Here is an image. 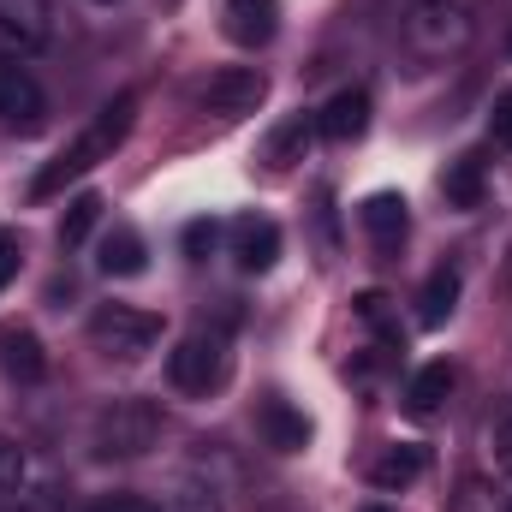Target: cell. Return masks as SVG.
I'll return each instance as SVG.
<instances>
[{"mask_svg":"<svg viewBox=\"0 0 512 512\" xmlns=\"http://www.w3.org/2000/svg\"><path fill=\"white\" fill-rule=\"evenodd\" d=\"M96 6H114V0H96Z\"/></svg>","mask_w":512,"mask_h":512,"instance_id":"29","label":"cell"},{"mask_svg":"<svg viewBox=\"0 0 512 512\" xmlns=\"http://www.w3.org/2000/svg\"><path fill=\"white\" fill-rule=\"evenodd\" d=\"M453 304H459V268H435L423 280V292H417V322L423 328H441L453 316Z\"/></svg>","mask_w":512,"mask_h":512,"instance_id":"16","label":"cell"},{"mask_svg":"<svg viewBox=\"0 0 512 512\" xmlns=\"http://www.w3.org/2000/svg\"><path fill=\"white\" fill-rule=\"evenodd\" d=\"M358 221H364V233H370L376 251H399V245H405V227H411L405 197H393V191H376V197L358 209Z\"/></svg>","mask_w":512,"mask_h":512,"instance_id":"12","label":"cell"},{"mask_svg":"<svg viewBox=\"0 0 512 512\" xmlns=\"http://www.w3.org/2000/svg\"><path fill=\"white\" fill-rule=\"evenodd\" d=\"M227 370H233V352H227V334H215V328L185 334L173 346V358H167V382L179 393H197V399L227 382Z\"/></svg>","mask_w":512,"mask_h":512,"instance_id":"3","label":"cell"},{"mask_svg":"<svg viewBox=\"0 0 512 512\" xmlns=\"http://www.w3.org/2000/svg\"><path fill=\"white\" fill-rule=\"evenodd\" d=\"M399 30H405L411 54L447 60V54H459V48L471 42V12H465L459 0H417V6L399 18Z\"/></svg>","mask_w":512,"mask_h":512,"instance_id":"2","label":"cell"},{"mask_svg":"<svg viewBox=\"0 0 512 512\" xmlns=\"http://www.w3.org/2000/svg\"><path fill=\"white\" fill-rule=\"evenodd\" d=\"M423 465H429V459H423V447H387L370 477H376V489H405V483H417V477H423Z\"/></svg>","mask_w":512,"mask_h":512,"instance_id":"18","label":"cell"},{"mask_svg":"<svg viewBox=\"0 0 512 512\" xmlns=\"http://www.w3.org/2000/svg\"><path fill=\"white\" fill-rule=\"evenodd\" d=\"M90 340H96V352H108V358H120V364H137L143 352H155L161 316H149V310H137V304H102V310L90 316Z\"/></svg>","mask_w":512,"mask_h":512,"instance_id":"5","label":"cell"},{"mask_svg":"<svg viewBox=\"0 0 512 512\" xmlns=\"http://www.w3.org/2000/svg\"><path fill=\"white\" fill-rule=\"evenodd\" d=\"M316 131L322 137H334V143H352V137H364L370 131V90H340L322 114H316Z\"/></svg>","mask_w":512,"mask_h":512,"instance_id":"11","label":"cell"},{"mask_svg":"<svg viewBox=\"0 0 512 512\" xmlns=\"http://www.w3.org/2000/svg\"><path fill=\"white\" fill-rule=\"evenodd\" d=\"M131 120H137V96H131V90H120V96H114V102H108L90 126L78 131V137H72V143H66V149H60V155L36 173V197H54L60 185H72V179L96 173L102 161H114V149L131 137Z\"/></svg>","mask_w":512,"mask_h":512,"instance_id":"1","label":"cell"},{"mask_svg":"<svg viewBox=\"0 0 512 512\" xmlns=\"http://www.w3.org/2000/svg\"><path fill=\"white\" fill-rule=\"evenodd\" d=\"M507 48H512V36H507Z\"/></svg>","mask_w":512,"mask_h":512,"instance_id":"31","label":"cell"},{"mask_svg":"<svg viewBox=\"0 0 512 512\" xmlns=\"http://www.w3.org/2000/svg\"><path fill=\"white\" fill-rule=\"evenodd\" d=\"M477 197H483V161H459V167L447 173V203L477 209Z\"/></svg>","mask_w":512,"mask_h":512,"instance_id":"21","label":"cell"},{"mask_svg":"<svg viewBox=\"0 0 512 512\" xmlns=\"http://www.w3.org/2000/svg\"><path fill=\"white\" fill-rule=\"evenodd\" d=\"M24 477H30V453H24L12 435H0V495H18Z\"/></svg>","mask_w":512,"mask_h":512,"instance_id":"22","label":"cell"},{"mask_svg":"<svg viewBox=\"0 0 512 512\" xmlns=\"http://www.w3.org/2000/svg\"><path fill=\"white\" fill-rule=\"evenodd\" d=\"M221 30L239 48H268L280 30V0H221Z\"/></svg>","mask_w":512,"mask_h":512,"instance_id":"9","label":"cell"},{"mask_svg":"<svg viewBox=\"0 0 512 512\" xmlns=\"http://www.w3.org/2000/svg\"><path fill=\"white\" fill-rule=\"evenodd\" d=\"M90 512H161V507L143 501V495H108V501H96Z\"/></svg>","mask_w":512,"mask_h":512,"instance_id":"26","label":"cell"},{"mask_svg":"<svg viewBox=\"0 0 512 512\" xmlns=\"http://www.w3.org/2000/svg\"><path fill=\"white\" fill-rule=\"evenodd\" d=\"M96 251H102V256H96V268H102L108 280H131V274H143V268H149V245H143V233H137V227H108Z\"/></svg>","mask_w":512,"mask_h":512,"instance_id":"13","label":"cell"},{"mask_svg":"<svg viewBox=\"0 0 512 512\" xmlns=\"http://www.w3.org/2000/svg\"><path fill=\"white\" fill-rule=\"evenodd\" d=\"M233 262H239L245 274H268V268L280 262V227H274L268 215L233 221Z\"/></svg>","mask_w":512,"mask_h":512,"instance_id":"10","label":"cell"},{"mask_svg":"<svg viewBox=\"0 0 512 512\" xmlns=\"http://www.w3.org/2000/svg\"><path fill=\"white\" fill-rule=\"evenodd\" d=\"M96 221H102V197H96V191H84L78 203H66V221H60V245H66V251H78V245L96 233Z\"/></svg>","mask_w":512,"mask_h":512,"instance_id":"19","label":"cell"},{"mask_svg":"<svg viewBox=\"0 0 512 512\" xmlns=\"http://www.w3.org/2000/svg\"><path fill=\"white\" fill-rule=\"evenodd\" d=\"M447 393H453V370H447V364H423V370L411 376V387H405V411H411V417H435V411L447 405Z\"/></svg>","mask_w":512,"mask_h":512,"instance_id":"17","label":"cell"},{"mask_svg":"<svg viewBox=\"0 0 512 512\" xmlns=\"http://www.w3.org/2000/svg\"><path fill=\"white\" fill-rule=\"evenodd\" d=\"M495 143L512 149V90L507 96H495Z\"/></svg>","mask_w":512,"mask_h":512,"instance_id":"27","label":"cell"},{"mask_svg":"<svg viewBox=\"0 0 512 512\" xmlns=\"http://www.w3.org/2000/svg\"><path fill=\"white\" fill-rule=\"evenodd\" d=\"M0 370L12 376V382H42V370H48V358H42V340L30 334V328H0Z\"/></svg>","mask_w":512,"mask_h":512,"instance_id":"14","label":"cell"},{"mask_svg":"<svg viewBox=\"0 0 512 512\" xmlns=\"http://www.w3.org/2000/svg\"><path fill=\"white\" fill-rule=\"evenodd\" d=\"M370 512H382V507H370Z\"/></svg>","mask_w":512,"mask_h":512,"instance_id":"30","label":"cell"},{"mask_svg":"<svg viewBox=\"0 0 512 512\" xmlns=\"http://www.w3.org/2000/svg\"><path fill=\"white\" fill-rule=\"evenodd\" d=\"M256 423H262V435H268V447H274V453H298V447L310 441V423H304L286 399H262Z\"/></svg>","mask_w":512,"mask_h":512,"instance_id":"15","label":"cell"},{"mask_svg":"<svg viewBox=\"0 0 512 512\" xmlns=\"http://www.w3.org/2000/svg\"><path fill=\"white\" fill-rule=\"evenodd\" d=\"M215 239H221V227H215V221H191V227H185V251L197 256V262L215 251Z\"/></svg>","mask_w":512,"mask_h":512,"instance_id":"25","label":"cell"},{"mask_svg":"<svg viewBox=\"0 0 512 512\" xmlns=\"http://www.w3.org/2000/svg\"><path fill=\"white\" fill-rule=\"evenodd\" d=\"M48 0H0V54L24 60L36 48H48Z\"/></svg>","mask_w":512,"mask_h":512,"instance_id":"8","label":"cell"},{"mask_svg":"<svg viewBox=\"0 0 512 512\" xmlns=\"http://www.w3.org/2000/svg\"><path fill=\"white\" fill-rule=\"evenodd\" d=\"M507 512H512V501H507Z\"/></svg>","mask_w":512,"mask_h":512,"instance_id":"32","label":"cell"},{"mask_svg":"<svg viewBox=\"0 0 512 512\" xmlns=\"http://www.w3.org/2000/svg\"><path fill=\"white\" fill-rule=\"evenodd\" d=\"M161 441V411L149 399H114L96 417V453L102 459H137Z\"/></svg>","mask_w":512,"mask_h":512,"instance_id":"4","label":"cell"},{"mask_svg":"<svg viewBox=\"0 0 512 512\" xmlns=\"http://www.w3.org/2000/svg\"><path fill=\"white\" fill-rule=\"evenodd\" d=\"M453 512H507V501L483 483V477H471L465 489H459V501H453Z\"/></svg>","mask_w":512,"mask_h":512,"instance_id":"23","label":"cell"},{"mask_svg":"<svg viewBox=\"0 0 512 512\" xmlns=\"http://www.w3.org/2000/svg\"><path fill=\"white\" fill-rule=\"evenodd\" d=\"M495 447H501V465H507V477H512V411L501 417V429H495Z\"/></svg>","mask_w":512,"mask_h":512,"instance_id":"28","label":"cell"},{"mask_svg":"<svg viewBox=\"0 0 512 512\" xmlns=\"http://www.w3.org/2000/svg\"><path fill=\"white\" fill-rule=\"evenodd\" d=\"M42 120H48L42 84H36L18 60H0V126L18 131V137H30V131H42Z\"/></svg>","mask_w":512,"mask_h":512,"instance_id":"6","label":"cell"},{"mask_svg":"<svg viewBox=\"0 0 512 512\" xmlns=\"http://www.w3.org/2000/svg\"><path fill=\"white\" fill-rule=\"evenodd\" d=\"M262 96H268V78H262L256 66H227V72H215V78L203 84V108L221 114V120H245V114H256Z\"/></svg>","mask_w":512,"mask_h":512,"instance_id":"7","label":"cell"},{"mask_svg":"<svg viewBox=\"0 0 512 512\" xmlns=\"http://www.w3.org/2000/svg\"><path fill=\"white\" fill-rule=\"evenodd\" d=\"M18 268H24V239L12 227H0V292L18 280Z\"/></svg>","mask_w":512,"mask_h":512,"instance_id":"24","label":"cell"},{"mask_svg":"<svg viewBox=\"0 0 512 512\" xmlns=\"http://www.w3.org/2000/svg\"><path fill=\"white\" fill-rule=\"evenodd\" d=\"M161 512H221V495H215L209 483H197V477H179Z\"/></svg>","mask_w":512,"mask_h":512,"instance_id":"20","label":"cell"}]
</instances>
